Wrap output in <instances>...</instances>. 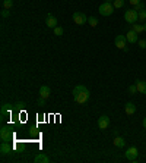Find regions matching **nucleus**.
Returning a JSON list of instances; mask_svg holds the SVG:
<instances>
[{"label": "nucleus", "mask_w": 146, "mask_h": 163, "mask_svg": "<svg viewBox=\"0 0 146 163\" xmlns=\"http://www.w3.org/2000/svg\"><path fill=\"white\" fill-rule=\"evenodd\" d=\"M16 107H18V109H23V107H25V103H23V102H19V103L16 104Z\"/></svg>", "instance_id": "30"}, {"label": "nucleus", "mask_w": 146, "mask_h": 163, "mask_svg": "<svg viewBox=\"0 0 146 163\" xmlns=\"http://www.w3.org/2000/svg\"><path fill=\"white\" fill-rule=\"evenodd\" d=\"M108 126H109V118L107 115H102V116L98 118V128L99 129H107Z\"/></svg>", "instance_id": "8"}, {"label": "nucleus", "mask_w": 146, "mask_h": 163, "mask_svg": "<svg viewBox=\"0 0 146 163\" xmlns=\"http://www.w3.org/2000/svg\"><path fill=\"white\" fill-rule=\"evenodd\" d=\"M113 3H114V8L116 9H121L124 6V0H114Z\"/></svg>", "instance_id": "21"}, {"label": "nucleus", "mask_w": 146, "mask_h": 163, "mask_svg": "<svg viewBox=\"0 0 146 163\" xmlns=\"http://www.w3.org/2000/svg\"><path fill=\"white\" fill-rule=\"evenodd\" d=\"M114 43H116V47H118L120 50L129 52V47H126V35H116Z\"/></svg>", "instance_id": "5"}, {"label": "nucleus", "mask_w": 146, "mask_h": 163, "mask_svg": "<svg viewBox=\"0 0 146 163\" xmlns=\"http://www.w3.org/2000/svg\"><path fill=\"white\" fill-rule=\"evenodd\" d=\"M0 153H2V156L12 154V153H13V147H12L7 141H3L2 146H0Z\"/></svg>", "instance_id": "7"}, {"label": "nucleus", "mask_w": 146, "mask_h": 163, "mask_svg": "<svg viewBox=\"0 0 146 163\" xmlns=\"http://www.w3.org/2000/svg\"><path fill=\"white\" fill-rule=\"evenodd\" d=\"M105 2H108V3H113V2H114V0H105Z\"/></svg>", "instance_id": "33"}, {"label": "nucleus", "mask_w": 146, "mask_h": 163, "mask_svg": "<svg viewBox=\"0 0 146 163\" xmlns=\"http://www.w3.org/2000/svg\"><path fill=\"white\" fill-rule=\"evenodd\" d=\"M9 13H10V12H9V9H3V12H2V16H3V18H7V16H9Z\"/></svg>", "instance_id": "28"}, {"label": "nucleus", "mask_w": 146, "mask_h": 163, "mask_svg": "<svg viewBox=\"0 0 146 163\" xmlns=\"http://www.w3.org/2000/svg\"><path fill=\"white\" fill-rule=\"evenodd\" d=\"M137 156H139V151L136 147H129L126 150V159L129 162H136L137 160Z\"/></svg>", "instance_id": "4"}, {"label": "nucleus", "mask_w": 146, "mask_h": 163, "mask_svg": "<svg viewBox=\"0 0 146 163\" xmlns=\"http://www.w3.org/2000/svg\"><path fill=\"white\" fill-rule=\"evenodd\" d=\"M124 112H126V115H127V116L134 115V112H136V106H134V103L127 102V103H126V106H124Z\"/></svg>", "instance_id": "11"}, {"label": "nucleus", "mask_w": 146, "mask_h": 163, "mask_svg": "<svg viewBox=\"0 0 146 163\" xmlns=\"http://www.w3.org/2000/svg\"><path fill=\"white\" fill-rule=\"evenodd\" d=\"M129 93H130V94H136V93H137V87H136V84H133V85L129 87Z\"/></svg>", "instance_id": "24"}, {"label": "nucleus", "mask_w": 146, "mask_h": 163, "mask_svg": "<svg viewBox=\"0 0 146 163\" xmlns=\"http://www.w3.org/2000/svg\"><path fill=\"white\" fill-rule=\"evenodd\" d=\"M88 24H89L91 27H96V25H98V19H96L95 16H89V18H88Z\"/></svg>", "instance_id": "19"}, {"label": "nucleus", "mask_w": 146, "mask_h": 163, "mask_svg": "<svg viewBox=\"0 0 146 163\" xmlns=\"http://www.w3.org/2000/svg\"><path fill=\"white\" fill-rule=\"evenodd\" d=\"M142 0H129V3H130L131 6H136V5H139Z\"/></svg>", "instance_id": "29"}, {"label": "nucleus", "mask_w": 146, "mask_h": 163, "mask_svg": "<svg viewBox=\"0 0 146 163\" xmlns=\"http://www.w3.org/2000/svg\"><path fill=\"white\" fill-rule=\"evenodd\" d=\"M143 126H145V129H146V118H143Z\"/></svg>", "instance_id": "31"}, {"label": "nucleus", "mask_w": 146, "mask_h": 163, "mask_svg": "<svg viewBox=\"0 0 146 163\" xmlns=\"http://www.w3.org/2000/svg\"><path fill=\"white\" fill-rule=\"evenodd\" d=\"M34 162H35V163H41V162H43V163H48V162H50V159H48L45 154H43V153H41V154L36 156Z\"/></svg>", "instance_id": "16"}, {"label": "nucleus", "mask_w": 146, "mask_h": 163, "mask_svg": "<svg viewBox=\"0 0 146 163\" xmlns=\"http://www.w3.org/2000/svg\"><path fill=\"white\" fill-rule=\"evenodd\" d=\"M113 143H114V146H116L117 148H123L124 146H126V140H124L123 137H120V135H116Z\"/></svg>", "instance_id": "14"}, {"label": "nucleus", "mask_w": 146, "mask_h": 163, "mask_svg": "<svg viewBox=\"0 0 146 163\" xmlns=\"http://www.w3.org/2000/svg\"><path fill=\"white\" fill-rule=\"evenodd\" d=\"M13 6V0H3V9H9Z\"/></svg>", "instance_id": "20"}, {"label": "nucleus", "mask_w": 146, "mask_h": 163, "mask_svg": "<svg viewBox=\"0 0 146 163\" xmlns=\"http://www.w3.org/2000/svg\"><path fill=\"white\" fill-rule=\"evenodd\" d=\"M137 44H139V47H140V49H146V40H139Z\"/></svg>", "instance_id": "25"}, {"label": "nucleus", "mask_w": 146, "mask_h": 163, "mask_svg": "<svg viewBox=\"0 0 146 163\" xmlns=\"http://www.w3.org/2000/svg\"><path fill=\"white\" fill-rule=\"evenodd\" d=\"M9 106H10V104H3V107H2V116H3V115H5V113L7 112V109H9Z\"/></svg>", "instance_id": "26"}, {"label": "nucleus", "mask_w": 146, "mask_h": 163, "mask_svg": "<svg viewBox=\"0 0 146 163\" xmlns=\"http://www.w3.org/2000/svg\"><path fill=\"white\" fill-rule=\"evenodd\" d=\"M143 9H145V3H143V2H140L139 5L134 6V10H136V12H140V10H143Z\"/></svg>", "instance_id": "23"}, {"label": "nucleus", "mask_w": 146, "mask_h": 163, "mask_svg": "<svg viewBox=\"0 0 146 163\" xmlns=\"http://www.w3.org/2000/svg\"><path fill=\"white\" fill-rule=\"evenodd\" d=\"M10 137H12L10 129L6 128V126H3V128L0 129V138H2V141H9L10 140Z\"/></svg>", "instance_id": "10"}, {"label": "nucleus", "mask_w": 146, "mask_h": 163, "mask_svg": "<svg viewBox=\"0 0 146 163\" xmlns=\"http://www.w3.org/2000/svg\"><path fill=\"white\" fill-rule=\"evenodd\" d=\"M137 13H139V22H146V9L140 10Z\"/></svg>", "instance_id": "18"}, {"label": "nucleus", "mask_w": 146, "mask_h": 163, "mask_svg": "<svg viewBox=\"0 0 146 163\" xmlns=\"http://www.w3.org/2000/svg\"><path fill=\"white\" fill-rule=\"evenodd\" d=\"M143 30L146 31V22H143Z\"/></svg>", "instance_id": "32"}, {"label": "nucleus", "mask_w": 146, "mask_h": 163, "mask_svg": "<svg viewBox=\"0 0 146 163\" xmlns=\"http://www.w3.org/2000/svg\"><path fill=\"white\" fill-rule=\"evenodd\" d=\"M89 96H91V93H89V90L85 85H76L73 88V98H75L76 103H79V104L86 103L88 100H89Z\"/></svg>", "instance_id": "1"}, {"label": "nucleus", "mask_w": 146, "mask_h": 163, "mask_svg": "<svg viewBox=\"0 0 146 163\" xmlns=\"http://www.w3.org/2000/svg\"><path fill=\"white\" fill-rule=\"evenodd\" d=\"M50 94H51V90L48 85H41V87H40V97H43V98L47 100V98L50 97Z\"/></svg>", "instance_id": "13"}, {"label": "nucleus", "mask_w": 146, "mask_h": 163, "mask_svg": "<svg viewBox=\"0 0 146 163\" xmlns=\"http://www.w3.org/2000/svg\"><path fill=\"white\" fill-rule=\"evenodd\" d=\"M38 106H45V98L40 97V98H38Z\"/></svg>", "instance_id": "27"}, {"label": "nucleus", "mask_w": 146, "mask_h": 163, "mask_svg": "<svg viewBox=\"0 0 146 163\" xmlns=\"http://www.w3.org/2000/svg\"><path fill=\"white\" fill-rule=\"evenodd\" d=\"M63 32H64V30H63L61 27H56V28H54V35H57V37L63 35Z\"/></svg>", "instance_id": "22"}, {"label": "nucleus", "mask_w": 146, "mask_h": 163, "mask_svg": "<svg viewBox=\"0 0 146 163\" xmlns=\"http://www.w3.org/2000/svg\"><path fill=\"white\" fill-rule=\"evenodd\" d=\"M45 24H47L48 28H53V30H54V28L57 27V18L53 15V13H48V15H47V19H45Z\"/></svg>", "instance_id": "9"}, {"label": "nucleus", "mask_w": 146, "mask_h": 163, "mask_svg": "<svg viewBox=\"0 0 146 163\" xmlns=\"http://www.w3.org/2000/svg\"><path fill=\"white\" fill-rule=\"evenodd\" d=\"M126 40L129 41V43H131V44H134V43H137V32H134L133 30H130L127 34H126Z\"/></svg>", "instance_id": "12"}, {"label": "nucleus", "mask_w": 146, "mask_h": 163, "mask_svg": "<svg viewBox=\"0 0 146 163\" xmlns=\"http://www.w3.org/2000/svg\"><path fill=\"white\" fill-rule=\"evenodd\" d=\"M124 19H126V22L127 24H136L139 21V13L134 10V9H127L126 12H124Z\"/></svg>", "instance_id": "3"}, {"label": "nucleus", "mask_w": 146, "mask_h": 163, "mask_svg": "<svg viewBox=\"0 0 146 163\" xmlns=\"http://www.w3.org/2000/svg\"><path fill=\"white\" fill-rule=\"evenodd\" d=\"M73 21H75V24H78V25H83V24L88 22V18L82 12H75L73 13Z\"/></svg>", "instance_id": "6"}, {"label": "nucleus", "mask_w": 146, "mask_h": 163, "mask_svg": "<svg viewBox=\"0 0 146 163\" xmlns=\"http://www.w3.org/2000/svg\"><path fill=\"white\" fill-rule=\"evenodd\" d=\"M114 5L113 3H108V2H104L99 5V8H98V12H99V15L102 16H109L113 15V12H114Z\"/></svg>", "instance_id": "2"}, {"label": "nucleus", "mask_w": 146, "mask_h": 163, "mask_svg": "<svg viewBox=\"0 0 146 163\" xmlns=\"http://www.w3.org/2000/svg\"><path fill=\"white\" fill-rule=\"evenodd\" d=\"M131 30L134 31V32H137V34H140V32H143V24H131Z\"/></svg>", "instance_id": "17"}, {"label": "nucleus", "mask_w": 146, "mask_h": 163, "mask_svg": "<svg viewBox=\"0 0 146 163\" xmlns=\"http://www.w3.org/2000/svg\"><path fill=\"white\" fill-rule=\"evenodd\" d=\"M136 87H137V91H139V93L146 94V82L145 81H136Z\"/></svg>", "instance_id": "15"}]
</instances>
